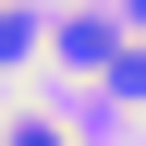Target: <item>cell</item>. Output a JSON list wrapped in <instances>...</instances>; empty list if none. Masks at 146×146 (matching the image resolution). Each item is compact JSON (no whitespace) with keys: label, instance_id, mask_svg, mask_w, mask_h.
I'll return each mask as SVG.
<instances>
[{"label":"cell","instance_id":"obj_2","mask_svg":"<svg viewBox=\"0 0 146 146\" xmlns=\"http://www.w3.org/2000/svg\"><path fill=\"white\" fill-rule=\"evenodd\" d=\"M134 25H146V0H134Z\"/></svg>","mask_w":146,"mask_h":146},{"label":"cell","instance_id":"obj_1","mask_svg":"<svg viewBox=\"0 0 146 146\" xmlns=\"http://www.w3.org/2000/svg\"><path fill=\"white\" fill-rule=\"evenodd\" d=\"M0 146H61V122H12V134H0Z\"/></svg>","mask_w":146,"mask_h":146}]
</instances>
